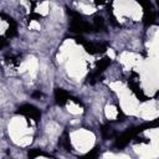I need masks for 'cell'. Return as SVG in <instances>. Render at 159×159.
Segmentation results:
<instances>
[{"label": "cell", "instance_id": "obj_1", "mask_svg": "<svg viewBox=\"0 0 159 159\" xmlns=\"http://www.w3.org/2000/svg\"><path fill=\"white\" fill-rule=\"evenodd\" d=\"M67 14L71 17V22H70V31L72 32H78V34H84V32H91L93 31V25H89L87 21L83 20V17L76 12L72 11L71 9H67Z\"/></svg>", "mask_w": 159, "mask_h": 159}, {"label": "cell", "instance_id": "obj_2", "mask_svg": "<svg viewBox=\"0 0 159 159\" xmlns=\"http://www.w3.org/2000/svg\"><path fill=\"white\" fill-rule=\"evenodd\" d=\"M75 40H76L77 43H81L84 47V50H86L87 53H91V55L102 53V52H104L107 50V45L106 43H102V42H97V43L96 42H89V41L84 40L82 37H75Z\"/></svg>", "mask_w": 159, "mask_h": 159}, {"label": "cell", "instance_id": "obj_3", "mask_svg": "<svg viewBox=\"0 0 159 159\" xmlns=\"http://www.w3.org/2000/svg\"><path fill=\"white\" fill-rule=\"evenodd\" d=\"M17 113L19 114H22L27 118H31L34 119L35 122H39L40 118H41V112L40 109H37L35 106L32 104H29V103H25V104H21L19 108H17Z\"/></svg>", "mask_w": 159, "mask_h": 159}, {"label": "cell", "instance_id": "obj_4", "mask_svg": "<svg viewBox=\"0 0 159 159\" xmlns=\"http://www.w3.org/2000/svg\"><path fill=\"white\" fill-rule=\"evenodd\" d=\"M135 137H137L135 127H130V128H128L125 132H123L122 134H119V135L117 137V139H116V147L119 148V149H122V148L127 147L128 143H129L132 139H134Z\"/></svg>", "mask_w": 159, "mask_h": 159}, {"label": "cell", "instance_id": "obj_5", "mask_svg": "<svg viewBox=\"0 0 159 159\" xmlns=\"http://www.w3.org/2000/svg\"><path fill=\"white\" fill-rule=\"evenodd\" d=\"M135 78H138V75L137 73H132V76L129 77V80H128V84H129V87H130V89H132V92L137 96V98L138 99H140V101H148L149 98L144 94V92L142 91V88L139 87V84H138V82H137V80Z\"/></svg>", "mask_w": 159, "mask_h": 159}, {"label": "cell", "instance_id": "obj_6", "mask_svg": "<svg viewBox=\"0 0 159 159\" xmlns=\"http://www.w3.org/2000/svg\"><path fill=\"white\" fill-rule=\"evenodd\" d=\"M71 97L72 96L62 88H56L55 89V102H56L57 106H61V107L65 106L68 102V99H71Z\"/></svg>", "mask_w": 159, "mask_h": 159}, {"label": "cell", "instance_id": "obj_7", "mask_svg": "<svg viewBox=\"0 0 159 159\" xmlns=\"http://www.w3.org/2000/svg\"><path fill=\"white\" fill-rule=\"evenodd\" d=\"M1 17L9 24V29H7V31H6V37H9V39H11V37H14V36H16L17 35V25H16V22H15V20L12 19V17H10V16H7L6 14H1Z\"/></svg>", "mask_w": 159, "mask_h": 159}, {"label": "cell", "instance_id": "obj_8", "mask_svg": "<svg viewBox=\"0 0 159 159\" xmlns=\"http://www.w3.org/2000/svg\"><path fill=\"white\" fill-rule=\"evenodd\" d=\"M143 24H144L145 27L152 26V25L155 24V12H154V10H150V11H145V12H144Z\"/></svg>", "mask_w": 159, "mask_h": 159}, {"label": "cell", "instance_id": "obj_9", "mask_svg": "<svg viewBox=\"0 0 159 159\" xmlns=\"http://www.w3.org/2000/svg\"><path fill=\"white\" fill-rule=\"evenodd\" d=\"M109 65H111V58H109V57H103V58H101L99 61L96 62V68H94V71L98 72V73H102Z\"/></svg>", "mask_w": 159, "mask_h": 159}, {"label": "cell", "instance_id": "obj_10", "mask_svg": "<svg viewBox=\"0 0 159 159\" xmlns=\"http://www.w3.org/2000/svg\"><path fill=\"white\" fill-rule=\"evenodd\" d=\"M159 127V119H155V120H152V122H147V123H143L138 127H135V130H137V134L145 130V129H149V128H157Z\"/></svg>", "mask_w": 159, "mask_h": 159}, {"label": "cell", "instance_id": "obj_11", "mask_svg": "<svg viewBox=\"0 0 159 159\" xmlns=\"http://www.w3.org/2000/svg\"><path fill=\"white\" fill-rule=\"evenodd\" d=\"M92 25H93V31H104L106 30L104 20L101 16H94Z\"/></svg>", "mask_w": 159, "mask_h": 159}, {"label": "cell", "instance_id": "obj_12", "mask_svg": "<svg viewBox=\"0 0 159 159\" xmlns=\"http://www.w3.org/2000/svg\"><path fill=\"white\" fill-rule=\"evenodd\" d=\"M101 133H102V137L104 138V139H109V138H112L113 135H114V130L112 129V127L111 125H102V128H101Z\"/></svg>", "mask_w": 159, "mask_h": 159}, {"label": "cell", "instance_id": "obj_13", "mask_svg": "<svg viewBox=\"0 0 159 159\" xmlns=\"http://www.w3.org/2000/svg\"><path fill=\"white\" fill-rule=\"evenodd\" d=\"M99 76H101V73H98V72H96V71L88 73L87 77H86V83H88V84H94V83L99 80Z\"/></svg>", "mask_w": 159, "mask_h": 159}, {"label": "cell", "instance_id": "obj_14", "mask_svg": "<svg viewBox=\"0 0 159 159\" xmlns=\"http://www.w3.org/2000/svg\"><path fill=\"white\" fill-rule=\"evenodd\" d=\"M61 145H62L67 152H71V150H72V145H71V142H70V138H68L67 132L63 133V137H62V139H61Z\"/></svg>", "mask_w": 159, "mask_h": 159}, {"label": "cell", "instance_id": "obj_15", "mask_svg": "<svg viewBox=\"0 0 159 159\" xmlns=\"http://www.w3.org/2000/svg\"><path fill=\"white\" fill-rule=\"evenodd\" d=\"M98 155H99V147H94L91 152H88L87 154H84L83 158H89V159H92V158H97Z\"/></svg>", "mask_w": 159, "mask_h": 159}, {"label": "cell", "instance_id": "obj_16", "mask_svg": "<svg viewBox=\"0 0 159 159\" xmlns=\"http://www.w3.org/2000/svg\"><path fill=\"white\" fill-rule=\"evenodd\" d=\"M39 155H42V152L40 150V149H37V148H34V149H30L29 150V153H27V157L29 158H36V157H39Z\"/></svg>", "mask_w": 159, "mask_h": 159}, {"label": "cell", "instance_id": "obj_17", "mask_svg": "<svg viewBox=\"0 0 159 159\" xmlns=\"http://www.w3.org/2000/svg\"><path fill=\"white\" fill-rule=\"evenodd\" d=\"M31 97H32V98H41V97H42V93H41L40 91H35V92L31 94Z\"/></svg>", "mask_w": 159, "mask_h": 159}, {"label": "cell", "instance_id": "obj_18", "mask_svg": "<svg viewBox=\"0 0 159 159\" xmlns=\"http://www.w3.org/2000/svg\"><path fill=\"white\" fill-rule=\"evenodd\" d=\"M5 45H6V42H5V39H4V37H1V39H0V47L2 48Z\"/></svg>", "mask_w": 159, "mask_h": 159}, {"label": "cell", "instance_id": "obj_19", "mask_svg": "<svg viewBox=\"0 0 159 159\" xmlns=\"http://www.w3.org/2000/svg\"><path fill=\"white\" fill-rule=\"evenodd\" d=\"M104 1H106V0H94V2H96L97 5H98V4H103Z\"/></svg>", "mask_w": 159, "mask_h": 159}, {"label": "cell", "instance_id": "obj_20", "mask_svg": "<svg viewBox=\"0 0 159 159\" xmlns=\"http://www.w3.org/2000/svg\"><path fill=\"white\" fill-rule=\"evenodd\" d=\"M157 5H158V9H159V0H157Z\"/></svg>", "mask_w": 159, "mask_h": 159}]
</instances>
